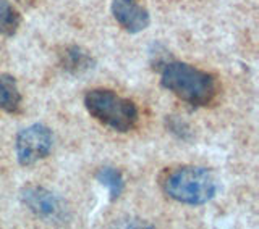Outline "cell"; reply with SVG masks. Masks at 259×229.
Returning a JSON list of instances; mask_svg holds the SVG:
<instances>
[{"label": "cell", "instance_id": "cell-1", "mask_svg": "<svg viewBox=\"0 0 259 229\" xmlns=\"http://www.w3.org/2000/svg\"><path fill=\"white\" fill-rule=\"evenodd\" d=\"M160 84L193 107H207L219 94V83L212 73L183 62L164 63L160 70Z\"/></svg>", "mask_w": 259, "mask_h": 229}, {"label": "cell", "instance_id": "cell-2", "mask_svg": "<svg viewBox=\"0 0 259 229\" xmlns=\"http://www.w3.org/2000/svg\"><path fill=\"white\" fill-rule=\"evenodd\" d=\"M160 189L167 197L185 205H202L212 200L219 184L215 176L202 166H172L159 178Z\"/></svg>", "mask_w": 259, "mask_h": 229}, {"label": "cell", "instance_id": "cell-3", "mask_svg": "<svg viewBox=\"0 0 259 229\" xmlns=\"http://www.w3.org/2000/svg\"><path fill=\"white\" fill-rule=\"evenodd\" d=\"M84 107L101 125L117 133L133 131L140 121V111L133 100L110 89H93L84 95Z\"/></svg>", "mask_w": 259, "mask_h": 229}, {"label": "cell", "instance_id": "cell-4", "mask_svg": "<svg viewBox=\"0 0 259 229\" xmlns=\"http://www.w3.org/2000/svg\"><path fill=\"white\" fill-rule=\"evenodd\" d=\"M54 147L52 131L46 125L34 123L21 129L15 141V152L20 165L31 166L34 163L47 158Z\"/></svg>", "mask_w": 259, "mask_h": 229}, {"label": "cell", "instance_id": "cell-5", "mask_svg": "<svg viewBox=\"0 0 259 229\" xmlns=\"http://www.w3.org/2000/svg\"><path fill=\"white\" fill-rule=\"evenodd\" d=\"M20 199L29 211L46 219H62L65 205L59 195L39 186H28L20 192Z\"/></svg>", "mask_w": 259, "mask_h": 229}, {"label": "cell", "instance_id": "cell-6", "mask_svg": "<svg viewBox=\"0 0 259 229\" xmlns=\"http://www.w3.org/2000/svg\"><path fill=\"white\" fill-rule=\"evenodd\" d=\"M112 15L115 21L130 34H138L149 26V12L140 0H112Z\"/></svg>", "mask_w": 259, "mask_h": 229}, {"label": "cell", "instance_id": "cell-7", "mask_svg": "<svg viewBox=\"0 0 259 229\" xmlns=\"http://www.w3.org/2000/svg\"><path fill=\"white\" fill-rule=\"evenodd\" d=\"M59 56H60V67L67 73H70V75L75 76H79L83 73L93 70L96 65L94 56L79 45L65 47Z\"/></svg>", "mask_w": 259, "mask_h": 229}, {"label": "cell", "instance_id": "cell-8", "mask_svg": "<svg viewBox=\"0 0 259 229\" xmlns=\"http://www.w3.org/2000/svg\"><path fill=\"white\" fill-rule=\"evenodd\" d=\"M0 110L18 113L21 110V94L13 76L0 73Z\"/></svg>", "mask_w": 259, "mask_h": 229}, {"label": "cell", "instance_id": "cell-9", "mask_svg": "<svg viewBox=\"0 0 259 229\" xmlns=\"http://www.w3.org/2000/svg\"><path fill=\"white\" fill-rule=\"evenodd\" d=\"M96 179L99 181L105 189L109 191V195L112 200H117L121 192L125 191V179L123 175L113 166H102L97 169Z\"/></svg>", "mask_w": 259, "mask_h": 229}, {"label": "cell", "instance_id": "cell-10", "mask_svg": "<svg viewBox=\"0 0 259 229\" xmlns=\"http://www.w3.org/2000/svg\"><path fill=\"white\" fill-rule=\"evenodd\" d=\"M21 24L18 10L8 2L0 0V36H13Z\"/></svg>", "mask_w": 259, "mask_h": 229}, {"label": "cell", "instance_id": "cell-11", "mask_svg": "<svg viewBox=\"0 0 259 229\" xmlns=\"http://www.w3.org/2000/svg\"><path fill=\"white\" fill-rule=\"evenodd\" d=\"M167 129L172 134H175L178 139H183V141H188L191 137V128L188 126V123H185L182 118L178 117H167Z\"/></svg>", "mask_w": 259, "mask_h": 229}]
</instances>
